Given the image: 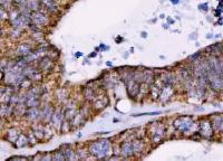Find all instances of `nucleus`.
I'll return each instance as SVG.
<instances>
[{"mask_svg":"<svg viewBox=\"0 0 223 161\" xmlns=\"http://www.w3.org/2000/svg\"><path fill=\"white\" fill-rule=\"evenodd\" d=\"M111 149V144L107 140H101L98 142H94L89 146V151L91 154L96 157H104L108 153V151Z\"/></svg>","mask_w":223,"mask_h":161,"instance_id":"nucleus-1","label":"nucleus"},{"mask_svg":"<svg viewBox=\"0 0 223 161\" xmlns=\"http://www.w3.org/2000/svg\"><path fill=\"white\" fill-rule=\"evenodd\" d=\"M213 125H212V122H210L208 120H204L200 124V133L202 134L203 136L205 138H210V136H213Z\"/></svg>","mask_w":223,"mask_h":161,"instance_id":"nucleus-2","label":"nucleus"},{"mask_svg":"<svg viewBox=\"0 0 223 161\" xmlns=\"http://www.w3.org/2000/svg\"><path fill=\"white\" fill-rule=\"evenodd\" d=\"M31 18H32V21L35 22L36 25L38 26H44L48 22V18L47 16L44 14V12H40V11H36L31 15Z\"/></svg>","mask_w":223,"mask_h":161,"instance_id":"nucleus-3","label":"nucleus"},{"mask_svg":"<svg viewBox=\"0 0 223 161\" xmlns=\"http://www.w3.org/2000/svg\"><path fill=\"white\" fill-rule=\"evenodd\" d=\"M206 50L210 51V53H212L213 55H220V54H222L223 51V45L217 43V44H213L211 47H208Z\"/></svg>","mask_w":223,"mask_h":161,"instance_id":"nucleus-4","label":"nucleus"},{"mask_svg":"<svg viewBox=\"0 0 223 161\" xmlns=\"http://www.w3.org/2000/svg\"><path fill=\"white\" fill-rule=\"evenodd\" d=\"M121 149H122V152L124 153V154H132L133 152H134V146H133V143H131V142H125V143H123L122 146H121Z\"/></svg>","mask_w":223,"mask_h":161,"instance_id":"nucleus-5","label":"nucleus"},{"mask_svg":"<svg viewBox=\"0 0 223 161\" xmlns=\"http://www.w3.org/2000/svg\"><path fill=\"white\" fill-rule=\"evenodd\" d=\"M31 47L28 44H21L19 47H18V54L20 55H29L30 54Z\"/></svg>","mask_w":223,"mask_h":161,"instance_id":"nucleus-6","label":"nucleus"},{"mask_svg":"<svg viewBox=\"0 0 223 161\" xmlns=\"http://www.w3.org/2000/svg\"><path fill=\"white\" fill-rule=\"evenodd\" d=\"M41 2H42L48 9H50V10H56V8H57L56 2L54 0H41Z\"/></svg>","mask_w":223,"mask_h":161,"instance_id":"nucleus-7","label":"nucleus"},{"mask_svg":"<svg viewBox=\"0 0 223 161\" xmlns=\"http://www.w3.org/2000/svg\"><path fill=\"white\" fill-rule=\"evenodd\" d=\"M199 8H200V10H202V11H208L209 6L208 4H202V5L199 6Z\"/></svg>","mask_w":223,"mask_h":161,"instance_id":"nucleus-8","label":"nucleus"},{"mask_svg":"<svg viewBox=\"0 0 223 161\" xmlns=\"http://www.w3.org/2000/svg\"><path fill=\"white\" fill-rule=\"evenodd\" d=\"M219 25H223V17H220V19L218 20Z\"/></svg>","mask_w":223,"mask_h":161,"instance_id":"nucleus-9","label":"nucleus"},{"mask_svg":"<svg viewBox=\"0 0 223 161\" xmlns=\"http://www.w3.org/2000/svg\"><path fill=\"white\" fill-rule=\"evenodd\" d=\"M171 1H172V4H175V5L178 4V0H171Z\"/></svg>","mask_w":223,"mask_h":161,"instance_id":"nucleus-10","label":"nucleus"},{"mask_svg":"<svg viewBox=\"0 0 223 161\" xmlns=\"http://www.w3.org/2000/svg\"><path fill=\"white\" fill-rule=\"evenodd\" d=\"M91 57H96V53H91Z\"/></svg>","mask_w":223,"mask_h":161,"instance_id":"nucleus-11","label":"nucleus"}]
</instances>
